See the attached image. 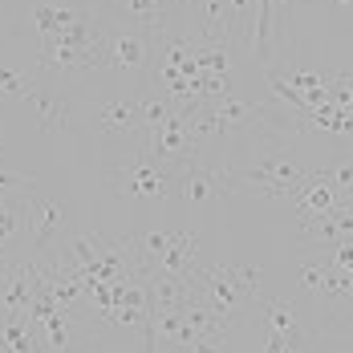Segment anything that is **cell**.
Here are the masks:
<instances>
[{
	"label": "cell",
	"instance_id": "obj_1",
	"mask_svg": "<svg viewBox=\"0 0 353 353\" xmlns=\"http://www.w3.org/2000/svg\"><path fill=\"white\" fill-rule=\"evenodd\" d=\"M106 29L85 12L73 8L65 29L49 41H37V70L41 73H81V70H98L106 65Z\"/></svg>",
	"mask_w": 353,
	"mask_h": 353
},
{
	"label": "cell",
	"instance_id": "obj_2",
	"mask_svg": "<svg viewBox=\"0 0 353 353\" xmlns=\"http://www.w3.org/2000/svg\"><path fill=\"white\" fill-rule=\"evenodd\" d=\"M191 284H195V296L203 301V305H212L215 313L223 321H232V325H240L244 313L256 305V296H260V268L256 264H195L191 272Z\"/></svg>",
	"mask_w": 353,
	"mask_h": 353
},
{
	"label": "cell",
	"instance_id": "obj_3",
	"mask_svg": "<svg viewBox=\"0 0 353 353\" xmlns=\"http://www.w3.org/2000/svg\"><path fill=\"white\" fill-rule=\"evenodd\" d=\"M313 171H317V167L296 163L292 154H284L281 146H268L256 163L236 167V171H232V183H236V187H252V191H260V195H268V199H288V203H292V195L309 183Z\"/></svg>",
	"mask_w": 353,
	"mask_h": 353
},
{
	"label": "cell",
	"instance_id": "obj_4",
	"mask_svg": "<svg viewBox=\"0 0 353 353\" xmlns=\"http://www.w3.org/2000/svg\"><path fill=\"white\" fill-rule=\"evenodd\" d=\"M110 187H114L118 195H126V199L154 203V199L175 195V171L163 167V163H154V159L142 150L139 159H130V163H122V167L110 171Z\"/></svg>",
	"mask_w": 353,
	"mask_h": 353
},
{
	"label": "cell",
	"instance_id": "obj_5",
	"mask_svg": "<svg viewBox=\"0 0 353 353\" xmlns=\"http://www.w3.org/2000/svg\"><path fill=\"white\" fill-rule=\"evenodd\" d=\"M25 232H29V244H33V256H45L61 244V232H65V208L45 195L37 183L25 187Z\"/></svg>",
	"mask_w": 353,
	"mask_h": 353
},
{
	"label": "cell",
	"instance_id": "obj_6",
	"mask_svg": "<svg viewBox=\"0 0 353 353\" xmlns=\"http://www.w3.org/2000/svg\"><path fill=\"white\" fill-rule=\"evenodd\" d=\"M232 187H236V183H232V171L208 167V163H199V159L183 163V167L175 171V195L187 199V203H195V208H212V203H219Z\"/></svg>",
	"mask_w": 353,
	"mask_h": 353
},
{
	"label": "cell",
	"instance_id": "obj_7",
	"mask_svg": "<svg viewBox=\"0 0 353 353\" xmlns=\"http://www.w3.org/2000/svg\"><path fill=\"white\" fill-rule=\"evenodd\" d=\"M195 134H191V126H187V118L183 114H171L163 126H150L146 130V154L154 159V163H163V167H171L179 171L183 163H191L195 159Z\"/></svg>",
	"mask_w": 353,
	"mask_h": 353
},
{
	"label": "cell",
	"instance_id": "obj_8",
	"mask_svg": "<svg viewBox=\"0 0 353 353\" xmlns=\"http://www.w3.org/2000/svg\"><path fill=\"white\" fill-rule=\"evenodd\" d=\"M301 284L317 301H325L329 309H337V313H345V305H350V296H353V276L329 268L321 256H301Z\"/></svg>",
	"mask_w": 353,
	"mask_h": 353
},
{
	"label": "cell",
	"instance_id": "obj_9",
	"mask_svg": "<svg viewBox=\"0 0 353 353\" xmlns=\"http://www.w3.org/2000/svg\"><path fill=\"white\" fill-rule=\"evenodd\" d=\"M150 45H154V33L146 29H110L106 37V65L122 73H146L150 65Z\"/></svg>",
	"mask_w": 353,
	"mask_h": 353
},
{
	"label": "cell",
	"instance_id": "obj_10",
	"mask_svg": "<svg viewBox=\"0 0 353 353\" xmlns=\"http://www.w3.org/2000/svg\"><path fill=\"white\" fill-rule=\"evenodd\" d=\"M256 301H260L264 333H276V337H284V341H301V345H309L313 329H309L305 309H301L296 301H288V296H256Z\"/></svg>",
	"mask_w": 353,
	"mask_h": 353
},
{
	"label": "cell",
	"instance_id": "obj_11",
	"mask_svg": "<svg viewBox=\"0 0 353 353\" xmlns=\"http://www.w3.org/2000/svg\"><path fill=\"white\" fill-rule=\"evenodd\" d=\"M341 208V195L333 191V183L325 179V171H313L309 183L292 195V212L296 219H317V215H329Z\"/></svg>",
	"mask_w": 353,
	"mask_h": 353
},
{
	"label": "cell",
	"instance_id": "obj_12",
	"mask_svg": "<svg viewBox=\"0 0 353 353\" xmlns=\"http://www.w3.org/2000/svg\"><path fill=\"white\" fill-rule=\"evenodd\" d=\"M98 130L110 134V139H130L134 130H142L139 98H110L106 106L98 110Z\"/></svg>",
	"mask_w": 353,
	"mask_h": 353
},
{
	"label": "cell",
	"instance_id": "obj_13",
	"mask_svg": "<svg viewBox=\"0 0 353 353\" xmlns=\"http://www.w3.org/2000/svg\"><path fill=\"white\" fill-rule=\"evenodd\" d=\"M25 98L37 106V118H41V126H45L49 134H57V130L70 126V102H65V94H57V90H33V85H29Z\"/></svg>",
	"mask_w": 353,
	"mask_h": 353
},
{
	"label": "cell",
	"instance_id": "obj_14",
	"mask_svg": "<svg viewBox=\"0 0 353 353\" xmlns=\"http://www.w3.org/2000/svg\"><path fill=\"white\" fill-rule=\"evenodd\" d=\"M171 4H175V0H114V8H118L134 29H146V33L163 29V21H167Z\"/></svg>",
	"mask_w": 353,
	"mask_h": 353
},
{
	"label": "cell",
	"instance_id": "obj_15",
	"mask_svg": "<svg viewBox=\"0 0 353 353\" xmlns=\"http://www.w3.org/2000/svg\"><path fill=\"white\" fill-rule=\"evenodd\" d=\"M41 329V341L49 345V350H57V353H70L73 345V317L70 313H61V309H53L49 317L37 325Z\"/></svg>",
	"mask_w": 353,
	"mask_h": 353
},
{
	"label": "cell",
	"instance_id": "obj_16",
	"mask_svg": "<svg viewBox=\"0 0 353 353\" xmlns=\"http://www.w3.org/2000/svg\"><path fill=\"white\" fill-rule=\"evenodd\" d=\"M73 8H57V4H33V25H37V41H49V37H57L65 29V21H70Z\"/></svg>",
	"mask_w": 353,
	"mask_h": 353
},
{
	"label": "cell",
	"instance_id": "obj_17",
	"mask_svg": "<svg viewBox=\"0 0 353 353\" xmlns=\"http://www.w3.org/2000/svg\"><path fill=\"white\" fill-rule=\"evenodd\" d=\"M25 94H29V77L0 61V102H17V98H25Z\"/></svg>",
	"mask_w": 353,
	"mask_h": 353
},
{
	"label": "cell",
	"instance_id": "obj_18",
	"mask_svg": "<svg viewBox=\"0 0 353 353\" xmlns=\"http://www.w3.org/2000/svg\"><path fill=\"white\" fill-rule=\"evenodd\" d=\"M317 252H321V260H325L329 268H337V272L353 276V240H337V244L317 248Z\"/></svg>",
	"mask_w": 353,
	"mask_h": 353
},
{
	"label": "cell",
	"instance_id": "obj_19",
	"mask_svg": "<svg viewBox=\"0 0 353 353\" xmlns=\"http://www.w3.org/2000/svg\"><path fill=\"white\" fill-rule=\"evenodd\" d=\"M325 179L333 183V191L341 195V203H353V163H337V167H321Z\"/></svg>",
	"mask_w": 353,
	"mask_h": 353
},
{
	"label": "cell",
	"instance_id": "obj_20",
	"mask_svg": "<svg viewBox=\"0 0 353 353\" xmlns=\"http://www.w3.org/2000/svg\"><path fill=\"white\" fill-rule=\"evenodd\" d=\"M29 183H33L29 175H17V171H0V199H4L8 191H25Z\"/></svg>",
	"mask_w": 353,
	"mask_h": 353
},
{
	"label": "cell",
	"instance_id": "obj_21",
	"mask_svg": "<svg viewBox=\"0 0 353 353\" xmlns=\"http://www.w3.org/2000/svg\"><path fill=\"white\" fill-rule=\"evenodd\" d=\"M333 8H341V12H353V0H329Z\"/></svg>",
	"mask_w": 353,
	"mask_h": 353
},
{
	"label": "cell",
	"instance_id": "obj_22",
	"mask_svg": "<svg viewBox=\"0 0 353 353\" xmlns=\"http://www.w3.org/2000/svg\"><path fill=\"white\" fill-rule=\"evenodd\" d=\"M276 4H292V0H276Z\"/></svg>",
	"mask_w": 353,
	"mask_h": 353
},
{
	"label": "cell",
	"instance_id": "obj_23",
	"mask_svg": "<svg viewBox=\"0 0 353 353\" xmlns=\"http://www.w3.org/2000/svg\"><path fill=\"white\" fill-rule=\"evenodd\" d=\"M0 150H4V142H0Z\"/></svg>",
	"mask_w": 353,
	"mask_h": 353
},
{
	"label": "cell",
	"instance_id": "obj_24",
	"mask_svg": "<svg viewBox=\"0 0 353 353\" xmlns=\"http://www.w3.org/2000/svg\"><path fill=\"white\" fill-rule=\"evenodd\" d=\"M187 4H191V0H187Z\"/></svg>",
	"mask_w": 353,
	"mask_h": 353
}]
</instances>
